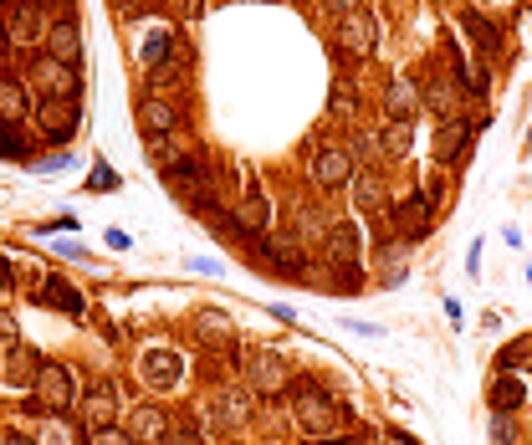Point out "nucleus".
<instances>
[{
	"label": "nucleus",
	"instance_id": "nucleus-29",
	"mask_svg": "<svg viewBox=\"0 0 532 445\" xmlns=\"http://www.w3.org/2000/svg\"><path fill=\"white\" fill-rule=\"evenodd\" d=\"M461 31L476 41V47H481L486 57H497V52H502V31H497L492 21H486L481 11H461Z\"/></svg>",
	"mask_w": 532,
	"mask_h": 445
},
{
	"label": "nucleus",
	"instance_id": "nucleus-39",
	"mask_svg": "<svg viewBox=\"0 0 532 445\" xmlns=\"http://www.w3.org/2000/svg\"><path fill=\"white\" fill-rule=\"evenodd\" d=\"M159 445H205V440H200V425H169Z\"/></svg>",
	"mask_w": 532,
	"mask_h": 445
},
{
	"label": "nucleus",
	"instance_id": "nucleus-14",
	"mask_svg": "<svg viewBox=\"0 0 532 445\" xmlns=\"http://www.w3.org/2000/svg\"><path fill=\"white\" fill-rule=\"evenodd\" d=\"M430 220H435V205L425 195H405V200L389 210V226H399V236H405V241H425Z\"/></svg>",
	"mask_w": 532,
	"mask_h": 445
},
{
	"label": "nucleus",
	"instance_id": "nucleus-10",
	"mask_svg": "<svg viewBox=\"0 0 532 445\" xmlns=\"http://www.w3.org/2000/svg\"><path fill=\"white\" fill-rule=\"evenodd\" d=\"M180 123H185V108L174 103V98H164V93L139 98V133H144V139H159V133H180Z\"/></svg>",
	"mask_w": 532,
	"mask_h": 445
},
{
	"label": "nucleus",
	"instance_id": "nucleus-36",
	"mask_svg": "<svg viewBox=\"0 0 532 445\" xmlns=\"http://www.w3.org/2000/svg\"><path fill=\"white\" fill-rule=\"evenodd\" d=\"M0 159H26V133H21V123H0Z\"/></svg>",
	"mask_w": 532,
	"mask_h": 445
},
{
	"label": "nucleus",
	"instance_id": "nucleus-15",
	"mask_svg": "<svg viewBox=\"0 0 532 445\" xmlns=\"http://www.w3.org/2000/svg\"><path fill=\"white\" fill-rule=\"evenodd\" d=\"M47 57H57V62H67V67L82 72V26L72 16L47 26Z\"/></svg>",
	"mask_w": 532,
	"mask_h": 445
},
{
	"label": "nucleus",
	"instance_id": "nucleus-9",
	"mask_svg": "<svg viewBox=\"0 0 532 445\" xmlns=\"http://www.w3.org/2000/svg\"><path fill=\"white\" fill-rule=\"evenodd\" d=\"M246 384H251V394H266V399L287 394V389H292L287 359H282V353H256V359L246 364Z\"/></svg>",
	"mask_w": 532,
	"mask_h": 445
},
{
	"label": "nucleus",
	"instance_id": "nucleus-5",
	"mask_svg": "<svg viewBox=\"0 0 532 445\" xmlns=\"http://www.w3.org/2000/svg\"><path fill=\"white\" fill-rule=\"evenodd\" d=\"M251 256H256L261 266H272V272H282V277H302V272H307L302 236H266Z\"/></svg>",
	"mask_w": 532,
	"mask_h": 445
},
{
	"label": "nucleus",
	"instance_id": "nucleus-8",
	"mask_svg": "<svg viewBox=\"0 0 532 445\" xmlns=\"http://www.w3.org/2000/svg\"><path fill=\"white\" fill-rule=\"evenodd\" d=\"M251 389H215L210 394V420L220 425V430H246L251 420H256V405H251Z\"/></svg>",
	"mask_w": 532,
	"mask_h": 445
},
{
	"label": "nucleus",
	"instance_id": "nucleus-42",
	"mask_svg": "<svg viewBox=\"0 0 532 445\" xmlns=\"http://www.w3.org/2000/svg\"><path fill=\"white\" fill-rule=\"evenodd\" d=\"M47 445H77V435H72V430L62 425V415H57V425L47 430Z\"/></svg>",
	"mask_w": 532,
	"mask_h": 445
},
{
	"label": "nucleus",
	"instance_id": "nucleus-45",
	"mask_svg": "<svg viewBox=\"0 0 532 445\" xmlns=\"http://www.w3.org/2000/svg\"><path fill=\"white\" fill-rule=\"evenodd\" d=\"M0 445H41V440H31V435H21V430H6V435H0Z\"/></svg>",
	"mask_w": 532,
	"mask_h": 445
},
{
	"label": "nucleus",
	"instance_id": "nucleus-1",
	"mask_svg": "<svg viewBox=\"0 0 532 445\" xmlns=\"http://www.w3.org/2000/svg\"><path fill=\"white\" fill-rule=\"evenodd\" d=\"M292 394V415H297V425L313 435V440H328V435H338V425H343V399L338 394H328L323 384H292L287 389Z\"/></svg>",
	"mask_w": 532,
	"mask_h": 445
},
{
	"label": "nucleus",
	"instance_id": "nucleus-51",
	"mask_svg": "<svg viewBox=\"0 0 532 445\" xmlns=\"http://www.w3.org/2000/svg\"><path fill=\"white\" fill-rule=\"evenodd\" d=\"M6 41H11V31H6V21H0V47H6Z\"/></svg>",
	"mask_w": 532,
	"mask_h": 445
},
{
	"label": "nucleus",
	"instance_id": "nucleus-2",
	"mask_svg": "<svg viewBox=\"0 0 532 445\" xmlns=\"http://www.w3.org/2000/svg\"><path fill=\"white\" fill-rule=\"evenodd\" d=\"M31 394H36V405L47 410V415H67V410H77V399H82V394H77V374H72V364H62V359L41 364Z\"/></svg>",
	"mask_w": 532,
	"mask_h": 445
},
{
	"label": "nucleus",
	"instance_id": "nucleus-44",
	"mask_svg": "<svg viewBox=\"0 0 532 445\" xmlns=\"http://www.w3.org/2000/svg\"><path fill=\"white\" fill-rule=\"evenodd\" d=\"M67 164H72L67 154H52V159H41V164H36V174H57V169H67Z\"/></svg>",
	"mask_w": 532,
	"mask_h": 445
},
{
	"label": "nucleus",
	"instance_id": "nucleus-18",
	"mask_svg": "<svg viewBox=\"0 0 532 445\" xmlns=\"http://www.w3.org/2000/svg\"><path fill=\"white\" fill-rule=\"evenodd\" d=\"M359 226H353V220H333L328 226V236H323V256L333 261V266H353L359 261Z\"/></svg>",
	"mask_w": 532,
	"mask_h": 445
},
{
	"label": "nucleus",
	"instance_id": "nucleus-7",
	"mask_svg": "<svg viewBox=\"0 0 532 445\" xmlns=\"http://www.w3.org/2000/svg\"><path fill=\"white\" fill-rule=\"evenodd\" d=\"M139 379H144V389H174L185 379V359L174 348H144L139 353Z\"/></svg>",
	"mask_w": 532,
	"mask_h": 445
},
{
	"label": "nucleus",
	"instance_id": "nucleus-25",
	"mask_svg": "<svg viewBox=\"0 0 532 445\" xmlns=\"http://www.w3.org/2000/svg\"><path fill=\"white\" fill-rule=\"evenodd\" d=\"M379 139H384V159L399 164V159H410V149H415V123H405V118H384Z\"/></svg>",
	"mask_w": 532,
	"mask_h": 445
},
{
	"label": "nucleus",
	"instance_id": "nucleus-38",
	"mask_svg": "<svg viewBox=\"0 0 532 445\" xmlns=\"http://www.w3.org/2000/svg\"><path fill=\"white\" fill-rule=\"evenodd\" d=\"M87 445H139V440L118 425H108V430H87Z\"/></svg>",
	"mask_w": 532,
	"mask_h": 445
},
{
	"label": "nucleus",
	"instance_id": "nucleus-32",
	"mask_svg": "<svg viewBox=\"0 0 532 445\" xmlns=\"http://www.w3.org/2000/svg\"><path fill=\"white\" fill-rule=\"evenodd\" d=\"M359 113V93H353L348 77H333V93H328V118H353Z\"/></svg>",
	"mask_w": 532,
	"mask_h": 445
},
{
	"label": "nucleus",
	"instance_id": "nucleus-31",
	"mask_svg": "<svg viewBox=\"0 0 532 445\" xmlns=\"http://www.w3.org/2000/svg\"><path fill=\"white\" fill-rule=\"evenodd\" d=\"M149 159H154V169L164 174L169 164L185 159V139H180V133H159V139H149Z\"/></svg>",
	"mask_w": 532,
	"mask_h": 445
},
{
	"label": "nucleus",
	"instance_id": "nucleus-19",
	"mask_svg": "<svg viewBox=\"0 0 532 445\" xmlns=\"http://www.w3.org/2000/svg\"><path fill=\"white\" fill-rule=\"evenodd\" d=\"M195 338H200L205 348H215V353H226V348L236 343V323H231V313H220V307H205V313L195 318Z\"/></svg>",
	"mask_w": 532,
	"mask_h": 445
},
{
	"label": "nucleus",
	"instance_id": "nucleus-27",
	"mask_svg": "<svg viewBox=\"0 0 532 445\" xmlns=\"http://www.w3.org/2000/svg\"><path fill=\"white\" fill-rule=\"evenodd\" d=\"M174 52H180V47H174V31H169V26H154V31L139 41V62H144V72H154V67L169 62Z\"/></svg>",
	"mask_w": 532,
	"mask_h": 445
},
{
	"label": "nucleus",
	"instance_id": "nucleus-26",
	"mask_svg": "<svg viewBox=\"0 0 532 445\" xmlns=\"http://www.w3.org/2000/svg\"><path fill=\"white\" fill-rule=\"evenodd\" d=\"M486 405H492V415H517L522 410V384L497 369V379L486 384Z\"/></svg>",
	"mask_w": 532,
	"mask_h": 445
},
{
	"label": "nucleus",
	"instance_id": "nucleus-50",
	"mask_svg": "<svg viewBox=\"0 0 532 445\" xmlns=\"http://www.w3.org/2000/svg\"><path fill=\"white\" fill-rule=\"evenodd\" d=\"M31 6H41V11H52V6H62V0H31Z\"/></svg>",
	"mask_w": 532,
	"mask_h": 445
},
{
	"label": "nucleus",
	"instance_id": "nucleus-47",
	"mask_svg": "<svg viewBox=\"0 0 532 445\" xmlns=\"http://www.w3.org/2000/svg\"><path fill=\"white\" fill-rule=\"evenodd\" d=\"M103 241H108V246H113V251H128V246H133V241H128V236H123V231H108V236H103Z\"/></svg>",
	"mask_w": 532,
	"mask_h": 445
},
{
	"label": "nucleus",
	"instance_id": "nucleus-13",
	"mask_svg": "<svg viewBox=\"0 0 532 445\" xmlns=\"http://www.w3.org/2000/svg\"><path fill=\"white\" fill-rule=\"evenodd\" d=\"M374 47H379V26H374V16H364V11L338 16V52H348V57H369Z\"/></svg>",
	"mask_w": 532,
	"mask_h": 445
},
{
	"label": "nucleus",
	"instance_id": "nucleus-6",
	"mask_svg": "<svg viewBox=\"0 0 532 445\" xmlns=\"http://www.w3.org/2000/svg\"><path fill=\"white\" fill-rule=\"evenodd\" d=\"M47 16L31 0H11L6 6V31H11V47H47Z\"/></svg>",
	"mask_w": 532,
	"mask_h": 445
},
{
	"label": "nucleus",
	"instance_id": "nucleus-12",
	"mask_svg": "<svg viewBox=\"0 0 532 445\" xmlns=\"http://www.w3.org/2000/svg\"><path fill=\"white\" fill-rule=\"evenodd\" d=\"M353 174H359V159H353L348 149H338V144L318 149V159H313V180H318L323 190H348V185H353Z\"/></svg>",
	"mask_w": 532,
	"mask_h": 445
},
{
	"label": "nucleus",
	"instance_id": "nucleus-21",
	"mask_svg": "<svg viewBox=\"0 0 532 445\" xmlns=\"http://www.w3.org/2000/svg\"><path fill=\"white\" fill-rule=\"evenodd\" d=\"M415 113H420V87H415L410 77H394V82L384 87V118L415 123Z\"/></svg>",
	"mask_w": 532,
	"mask_h": 445
},
{
	"label": "nucleus",
	"instance_id": "nucleus-22",
	"mask_svg": "<svg viewBox=\"0 0 532 445\" xmlns=\"http://www.w3.org/2000/svg\"><path fill=\"white\" fill-rule=\"evenodd\" d=\"M169 415L159 410V405H133V415H128V435L133 440H149V445H159L164 435H169Z\"/></svg>",
	"mask_w": 532,
	"mask_h": 445
},
{
	"label": "nucleus",
	"instance_id": "nucleus-35",
	"mask_svg": "<svg viewBox=\"0 0 532 445\" xmlns=\"http://www.w3.org/2000/svg\"><path fill=\"white\" fill-rule=\"evenodd\" d=\"M353 159H364L369 169L384 159V139H379V133H353V149H348Z\"/></svg>",
	"mask_w": 532,
	"mask_h": 445
},
{
	"label": "nucleus",
	"instance_id": "nucleus-40",
	"mask_svg": "<svg viewBox=\"0 0 532 445\" xmlns=\"http://www.w3.org/2000/svg\"><path fill=\"white\" fill-rule=\"evenodd\" d=\"M492 445H517V425H512V415H492Z\"/></svg>",
	"mask_w": 532,
	"mask_h": 445
},
{
	"label": "nucleus",
	"instance_id": "nucleus-24",
	"mask_svg": "<svg viewBox=\"0 0 532 445\" xmlns=\"http://www.w3.org/2000/svg\"><path fill=\"white\" fill-rule=\"evenodd\" d=\"M41 364H47V359H41L36 348H26V343H11V348H6V369H0V374H6L11 384H36Z\"/></svg>",
	"mask_w": 532,
	"mask_h": 445
},
{
	"label": "nucleus",
	"instance_id": "nucleus-11",
	"mask_svg": "<svg viewBox=\"0 0 532 445\" xmlns=\"http://www.w3.org/2000/svg\"><path fill=\"white\" fill-rule=\"evenodd\" d=\"M77 415H82L87 430H108V425L118 420V384H113V379L93 384V389L77 399Z\"/></svg>",
	"mask_w": 532,
	"mask_h": 445
},
{
	"label": "nucleus",
	"instance_id": "nucleus-16",
	"mask_svg": "<svg viewBox=\"0 0 532 445\" xmlns=\"http://www.w3.org/2000/svg\"><path fill=\"white\" fill-rule=\"evenodd\" d=\"M36 103H31V82L26 77H11V72H0V123H21L31 118Z\"/></svg>",
	"mask_w": 532,
	"mask_h": 445
},
{
	"label": "nucleus",
	"instance_id": "nucleus-33",
	"mask_svg": "<svg viewBox=\"0 0 532 445\" xmlns=\"http://www.w3.org/2000/svg\"><path fill=\"white\" fill-rule=\"evenodd\" d=\"M497 369H502V374H512V369H532V333H522L517 343H507V348L497 353Z\"/></svg>",
	"mask_w": 532,
	"mask_h": 445
},
{
	"label": "nucleus",
	"instance_id": "nucleus-37",
	"mask_svg": "<svg viewBox=\"0 0 532 445\" xmlns=\"http://www.w3.org/2000/svg\"><path fill=\"white\" fill-rule=\"evenodd\" d=\"M328 292H364V272H359V266H333Z\"/></svg>",
	"mask_w": 532,
	"mask_h": 445
},
{
	"label": "nucleus",
	"instance_id": "nucleus-41",
	"mask_svg": "<svg viewBox=\"0 0 532 445\" xmlns=\"http://www.w3.org/2000/svg\"><path fill=\"white\" fill-rule=\"evenodd\" d=\"M87 185H93V190H113V185H118V174H113L108 164H98L93 174H87Z\"/></svg>",
	"mask_w": 532,
	"mask_h": 445
},
{
	"label": "nucleus",
	"instance_id": "nucleus-49",
	"mask_svg": "<svg viewBox=\"0 0 532 445\" xmlns=\"http://www.w3.org/2000/svg\"><path fill=\"white\" fill-rule=\"evenodd\" d=\"M318 445H359L353 435H328V440H318Z\"/></svg>",
	"mask_w": 532,
	"mask_h": 445
},
{
	"label": "nucleus",
	"instance_id": "nucleus-48",
	"mask_svg": "<svg viewBox=\"0 0 532 445\" xmlns=\"http://www.w3.org/2000/svg\"><path fill=\"white\" fill-rule=\"evenodd\" d=\"M11 282H16V277H11V266L0 261V297H6V287H11Z\"/></svg>",
	"mask_w": 532,
	"mask_h": 445
},
{
	"label": "nucleus",
	"instance_id": "nucleus-34",
	"mask_svg": "<svg viewBox=\"0 0 532 445\" xmlns=\"http://www.w3.org/2000/svg\"><path fill=\"white\" fill-rule=\"evenodd\" d=\"M185 82V52H174L169 62H159L154 72H149V87L154 93H164V87H180Z\"/></svg>",
	"mask_w": 532,
	"mask_h": 445
},
{
	"label": "nucleus",
	"instance_id": "nucleus-46",
	"mask_svg": "<svg viewBox=\"0 0 532 445\" xmlns=\"http://www.w3.org/2000/svg\"><path fill=\"white\" fill-rule=\"evenodd\" d=\"M57 251H62V256H72V261H87V251H82L77 241H57Z\"/></svg>",
	"mask_w": 532,
	"mask_h": 445
},
{
	"label": "nucleus",
	"instance_id": "nucleus-23",
	"mask_svg": "<svg viewBox=\"0 0 532 445\" xmlns=\"http://www.w3.org/2000/svg\"><path fill=\"white\" fill-rule=\"evenodd\" d=\"M231 215H236V226H241L246 236H256V231H266V220H272V205H266V195L251 185V190L236 200V210H231Z\"/></svg>",
	"mask_w": 532,
	"mask_h": 445
},
{
	"label": "nucleus",
	"instance_id": "nucleus-17",
	"mask_svg": "<svg viewBox=\"0 0 532 445\" xmlns=\"http://www.w3.org/2000/svg\"><path fill=\"white\" fill-rule=\"evenodd\" d=\"M461 93L466 87L456 77H435L430 72V82L420 87V103H430V113H440V118H461Z\"/></svg>",
	"mask_w": 532,
	"mask_h": 445
},
{
	"label": "nucleus",
	"instance_id": "nucleus-52",
	"mask_svg": "<svg viewBox=\"0 0 532 445\" xmlns=\"http://www.w3.org/2000/svg\"><path fill=\"white\" fill-rule=\"evenodd\" d=\"M527 149H532V133H527Z\"/></svg>",
	"mask_w": 532,
	"mask_h": 445
},
{
	"label": "nucleus",
	"instance_id": "nucleus-3",
	"mask_svg": "<svg viewBox=\"0 0 532 445\" xmlns=\"http://www.w3.org/2000/svg\"><path fill=\"white\" fill-rule=\"evenodd\" d=\"M26 82H31V93H41V98H62V103H77V98H82L77 67H67V62H57V57H47V52L31 57Z\"/></svg>",
	"mask_w": 532,
	"mask_h": 445
},
{
	"label": "nucleus",
	"instance_id": "nucleus-4",
	"mask_svg": "<svg viewBox=\"0 0 532 445\" xmlns=\"http://www.w3.org/2000/svg\"><path fill=\"white\" fill-rule=\"evenodd\" d=\"M36 139L41 144H72V133L82 128V113H77V103H62V98H41L36 103Z\"/></svg>",
	"mask_w": 532,
	"mask_h": 445
},
{
	"label": "nucleus",
	"instance_id": "nucleus-20",
	"mask_svg": "<svg viewBox=\"0 0 532 445\" xmlns=\"http://www.w3.org/2000/svg\"><path fill=\"white\" fill-rule=\"evenodd\" d=\"M471 139H476L471 118H446V128H440V164H461V159H471Z\"/></svg>",
	"mask_w": 532,
	"mask_h": 445
},
{
	"label": "nucleus",
	"instance_id": "nucleus-30",
	"mask_svg": "<svg viewBox=\"0 0 532 445\" xmlns=\"http://www.w3.org/2000/svg\"><path fill=\"white\" fill-rule=\"evenodd\" d=\"M348 190H353V205L359 210H384V174L379 169H359Z\"/></svg>",
	"mask_w": 532,
	"mask_h": 445
},
{
	"label": "nucleus",
	"instance_id": "nucleus-43",
	"mask_svg": "<svg viewBox=\"0 0 532 445\" xmlns=\"http://www.w3.org/2000/svg\"><path fill=\"white\" fill-rule=\"evenodd\" d=\"M318 6L333 11V16H353V11H359V0H318Z\"/></svg>",
	"mask_w": 532,
	"mask_h": 445
},
{
	"label": "nucleus",
	"instance_id": "nucleus-28",
	"mask_svg": "<svg viewBox=\"0 0 532 445\" xmlns=\"http://www.w3.org/2000/svg\"><path fill=\"white\" fill-rule=\"evenodd\" d=\"M41 302H47V307H62V313H72V318H82V313H87L82 292H77L67 277H47V287H41Z\"/></svg>",
	"mask_w": 532,
	"mask_h": 445
}]
</instances>
